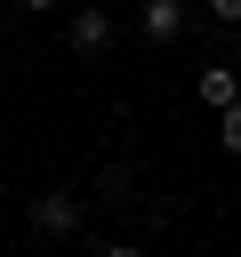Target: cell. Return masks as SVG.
Returning <instances> with one entry per match:
<instances>
[{"instance_id": "obj_3", "label": "cell", "mask_w": 241, "mask_h": 257, "mask_svg": "<svg viewBox=\"0 0 241 257\" xmlns=\"http://www.w3.org/2000/svg\"><path fill=\"white\" fill-rule=\"evenodd\" d=\"M193 96H201V104L225 120V112L241 104V72H233V64H201V72H193Z\"/></svg>"}, {"instance_id": "obj_4", "label": "cell", "mask_w": 241, "mask_h": 257, "mask_svg": "<svg viewBox=\"0 0 241 257\" xmlns=\"http://www.w3.org/2000/svg\"><path fill=\"white\" fill-rule=\"evenodd\" d=\"M137 24H145V40H185L193 8H185V0H145V8H137Z\"/></svg>"}, {"instance_id": "obj_6", "label": "cell", "mask_w": 241, "mask_h": 257, "mask_svg": "<svg viewBox=\"0 0 241 257\" xmlns=\"http://www.w3.org/2000/svg\"><path fill=\"white\" fill-rule=\"evenodd\" d=\"M217 145H225V153H241V104H233V112L217 120Z\"/></svg>"}, {"instance_id": "obj_2", "label": "cell", "mask_w": 241, "mask_h": 257, "mask_svg": "<svg viewBox=\"0 0 241 257\" xmlns=\"http://www.w3.org/2000/svg\"><path fill=\"white\" fill-rule=\"evenodd\" d=\"M80 217H88V209H80V193H32V233H64V241H72V233H80Z\"/></svg>"}, {"instance_id": "obj_1", "label": "cell", "mask_w": 241, "mask_h": 257, "mask_svg": "<svg viewBox=\"0 0 241 257\" xmlns=\"http://www.w3.org/2000/svg\"><path fill=\"white\" fill-rule=\"evenodd\" d=\"M112 40H120V24H112L104 8H72V24H64V48H72V56H104Z\"/></svg>"}, {"instance_id": "obj_7", "label": "cell", "mask_w": 241, "mask_h": 257, "mask_svg": "<svg viewBox=\"0 0 241 257\" xmlns=\"http://www.w3.org/2000/svg\"><path fill=\"white\" fill-rule=\"evenodd\" d=\"M16 8H24V16H48V8H56V0H16Z\"/></svg>"}, {"instance_id": "obj_8", "label": "cell", "mask_w": 241, "mask_h": 257, "mask_svg": "<svg viewBox=\"0 0 241 257\" xmlns=\"http://www.w3.org/2000/svg\"><path fill=\"white\" fill-rule=\"evenodd\" d=\"M96 257H145V249H129V241H112V249H96Z\"/></svg>"}, {"instance_id": "obj_5", "label": "cell", "mask_w": 241, "mask_h": 257, "mask_svg": "<svg viewBox=\"0 0 241 257\" xmlns=\"http://www.w3.org/2000/svg\"><path fill=\"white\" fill-rule=\"evenodd\" d=\"M201 8H209V24H217V32H241V0H201Z\"/></svg>"}]
</instances>
